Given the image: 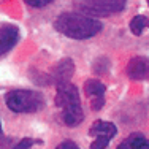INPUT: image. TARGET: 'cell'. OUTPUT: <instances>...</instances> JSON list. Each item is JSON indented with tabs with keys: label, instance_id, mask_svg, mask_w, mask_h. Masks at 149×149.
<instances>
[{
	"label": "cell",
	"instance_id": "6da1fadb",
	"mask_svg": "<svg viewBox=\"0 0 149 149\" xmlns=\"http://www.w3.org/2000/svg\"><path fill=\"white\" fill-rule=\"evenodd\" d=\"M54 29L72 40H89L103 30V22L79 11H65L56 17Z\"/></svg>",
	"mask_w": 149,
	"mask_h": 149
},
{
	"label": "cell",
	"instance_id": "7a4b0ae2",
	"mask_svg": "<svg viewBox=\"0 0 149 149\" xmlns=\"http://www.w3.org/2000/svg\"><path fill=\"white\" fill-rule=\"evenodd\" d=\"M54 103L60 108V120L67 127H78L84 120V111L81 105V95L72 81L56 84Z\"/></svg>",
	"mask_w": 149,
	"mask_h": 149
},
{
	"label": "cell",
	"instance_id": "3957f363",
	"mask_svg": "<svg viewBox=\"0 0 149 149\" xmlns=\"http://www.w3.org/2000/svg\"><path fill=\"white\" fill-rule=\"evenodd\" d=\"M5 105L16 114H32L45 108L46 100L41 92L30 89H13L6 92Z\"/></svg>",
	"mask_w": 149,
	"mask_h": 149
},
{
	"label": "cell",
	"instance_id": "277c9868",
	"mask_svg": "<svg viewBox=\"0 0 149 149\" xmlns=\"http://www.w3.org/2000/svg\"><path fill=\"white\" fill-rule=\"evenodd\" d=\"M76 11L92 17H108L122 13L127 8V0H74Z\"/></svg>",
	"mask_w": 149,
	"mask_h": 149
},
{
	"label": "cell",
	"instance_id": "5b68a950",
	"mask_svg": "<svg viewBox=\"0 0 149 149\" xmlns=\"http://www.w3.org/2000/svg\"><path fill=\"white\" fill-rule=\"evenodd\" d=\"M89 135L95 138L91 143V149H105L108 148L109 141L118 135V127H116V124L109 122V120L98 119L91 125Z\"/></svg>",
	"mask_w": 149,
	"mask_h": 149
},
{
	"label": "cell",
	"instance_id": "8992f818",
	"mask_svg": "<svg viewBox=\"0 0 149 149\" xmlns=\"http://www.w3.org/2000/svg\"><path fill=\"white\" fill-rule=\"evenodd\" d=\"M84 94H86L87 100H89V105L94 111H100L105 106V103H106V98H105L106 86L100 79H95V78L87 79L84 83Z\"/></svg>",
	"mask_w": 149,
	"mask_h": 149
},
{
	"label": "cell",
	"instance_id": "52a82bcc",
	"mask_svg": "<svg viewBox=\"0 0 149 149\" xmlns=\"http://www.w3.org/2000/svg\"><path fill=\"white\" fill-rule=\"evenodd\" d=\"M125 73L132 81H144L149 74V59L148 56H135L129 60Z\"/></svg>",
	"mask_w": 149,
	"mask_h": 149
},
{
	"label": "cell",
	"instance_id": "ba28073f",
	"mask_svg": "<svg viewBox=\"0 0 149 149\" xmlns=\"http://www.w3.org/2000/svg\"><path fill=\"white\" fill-rule=\"evenodd\" d=\"M19 38H21V32L16 26H11V24L0 26V57L11 51L17 45Z\"/></svg>",
	"mask_w": 149,
	"mask_h": 149
},
{
	"label": "cell",
	"instance_id": "9c48e42d",
	"mask_svg": "<svg viewBox=\"0 0 149 149\" xmlns=\"http://www.w3.org/2000/svg\"><path fill=\"white\" fill-rule=\"evenodd\" d=\"M74 70H76V67H74V62L73 59L70 57H65L62 59L60 62H57L54 67H52L51 70V79L54 84L57 83H63V81H72L73 74H74Z\"/></svg>",
	"mask_w": 149,
	"mask_h": 149
},
{
	"label": "cell",
	"instance_id": "30bf717a",
	"mask_svg": "<svg viewBox=\"0 0 149 149\" xmlns=\"http://www.w3.org/2000/svg\"><path fill=\"white\" fill-rule=\"evenodd\" d=\"M118 148L119 149H148L149 141L141 132H135V133H130L124 141H120Z\"/></svg>",
	"mask_w": 149,
	"mask_h": 149
},
{
	"label": "cell",
	"instance_id": "8fae6325",
	"mask_svg": "<svg viewBox=\"0 0 149 149\" xmlns=\"http://www.w3.org/2000/svg\"><path fill=\"white\" fill-rule=\"evenodd\" d=\"M148 26H149V17L144 16V15L133 16L129 22V29L132 32V35H135V37H140Z\"/></svg>",
	"mask_w": 149,
	"mask_h": 149
},
{
	"label": "cell",
	"instance_id": "7c38bea8",
	"mask_svg": "<svg viewBox=\"0 0 149 149\" xmlns=\"http://www.w3.org/2000/svg\"><path fill=\"white\" fill-rule=\"evenodd\" d=\"M109 67H111L109 59L105 57V56H102V57H98L94 62V65H92V72L97 73V74H108L109 73Z\"/></svg>",
	"mask_w": 149,
	"mask_h": 149
},
{
	"label": "cell",
	"instance_id": "4fadbf2b",
	"mask_svg": "<svg viewBox=\"0 0 149 149\" xmlns=\"http://www.w3.org/2000/svg\"><path fill=\"white\" fill-rule=\"evenodd\" d=\"M30 79L33 81L35 84H40V86H49V84H52L51 74L40 73V72H37L35 68H30Z\"/></svg>",
	"mask_w": 149,
	"mask_h": 149
},
{
	"label": "cell",
	"instance_id": "5bb4252c",
	"mask_svg": "<svg viewBox=\"0 0 149 149\" xmlns=\"http://www.w3.org/2000/svg\"><path fill=\"white\" fill-rule=\"evenodd\" d=\"M24 2H26L29 6H32V8L41 10V8H45V6H48L49 3H52L54 0H24Z\"/></svg>",
	"mask_w": 149,
	"mask_h": 149
},
{
	"label": "cell",
	"instance_id": "9a60e30c",
	"mask_svg": "<svg viewBox=\"0 0 149 149\" xmlns=\"http://www.w3.org/2000/svg\"><path fill=\"white\" fill-rule=\"evenodd\" d=\"M35 143H38V141L32 140V138H24V140H21L19 143L16 144V146H13L15 149H27V148H32Z\"/></svg>",
	"mask_w": 149,
	"mask_h": 149
},
{
	"label": "cell",
	"instance_id": "2e32d148",
	"mask_svg": "<svg viewBox=\"0 0 149 149\" xmlns=\"http://www.w3.org/2000/svg\"><path fill=\"white\" fill-rule=\"evenodd\" d=\"M79 146H78L74 141H72V140H67V141H62V143L57 146V149H78Z\"/></svg>",
	"mask_w": 149,
	"mask_h": 149
},
{
	"label": "cell",
	"instance_id": "e0dca14e",
	"mask_svg": "<svg viewBox=\"0 0 149 149\" xmlns=\"http://www.w3.org/2000/svg\"><path fill=\"white\" fill-rule=\"evenodd\" d=\"M2 135H3V129H2V120H0V138H2Z\"/></svg>",
	"mask_w": 149,
	"mask_h": 149
}]
</instances>
